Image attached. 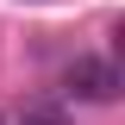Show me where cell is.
Masks as SVG:
<instances>
[{"instance_id":"6da1fadb","label":"cell","mask_w":125,"mask_h":125,"mask_svg":"<svg viewBox=\"0 0 125 125\" xmlns=\"http://www.w3.org/2000/svg\"><path fill=\"white\" fill-rule=\"evenodd\" d=\"M62 88L75 94V100H94V106H106V100H119V62L113 56H75L69 62V75H62Z\"/></svg>"},{"instance_id":"7a4b0ae2","label":"cell","mask_w":125,"mask_h":125,"mask_svg":"<svg viewBox=\"0 0 125 125\" xmlns=\"http://www.w3.org/2000/svg\"><path fill=\"white\" fill-rule=\"evenodd\" d=\"M13 125H75V119H69L56 100H31V106H19V119H13Z\"/></svg>"},{"instance_id":"3957f363","label":"cell","mask_w":125,"mask_h":125,"mask_svg":"<svg viewBox=\"0 0 125 125\" xmlns=\"http://www.w3.org/2000/svg\"><path fill=\"white\" fill-rule=\"evenodd\" d=\"M0 125H6V119H0Z\"/></svg>"}]
</instances>
